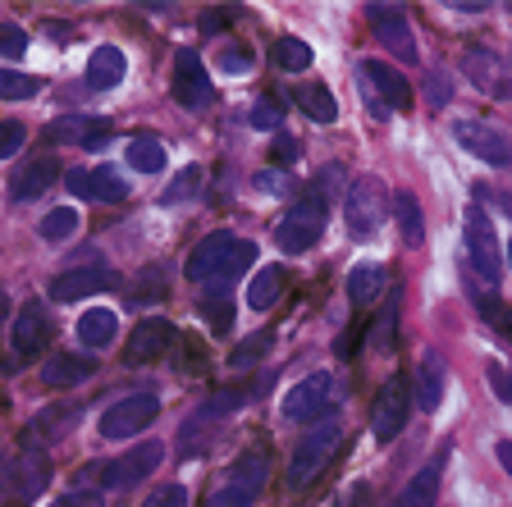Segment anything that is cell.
<instances>
[{"label": "cell", "instance_id": "cell-42", "mask_svg": "<svg viewBox=\"0 0 512 507\" xmlns=\"http://www.w3.org/2000/svg\"><path fill=\"white\" fill-rule=\"evenodd\" d=\"M202 316L211 320L215 334H229V325H234V307H229L224 288H220V297H206V302H202Z\"/></svg>", "mask_w": 512, "mask_h": 507}, {"label": "cell", "instance_id": "cell-31", "mask_svg": "<svg viewBox=\"0 0 512 507\" xmlns=\"http://www.w3.org/2000/svg\"><path fill=\"white\" fill-rule=\"evenodd\" d=\"M298 106H302V115L316 119V124H334V119H339V101H334V92L325 83L298 87Z\"/></svg>", "mask_w": 512, "mask_h": 507}, {"label": "cell", "instance_id": "cell-8", "mask_svg": "<svg viewBox=\"0 0 512 507\" xmlns=\"http://www.w3.org/2000/svg\"><path fill=\"white\" fill-rule=\"evenodd\" d=\"M453 138H458V147L467 151V156L485 160V165H494V169L512 165V138L503 128L485 124V119H458V124H453Z\"/></svg>", "mask_w": 512, "mask_h": 507}, {"label": "cell", "instance_id": "cell-23", "mask_svg": "<svg viewBox=\"0 0 512 507\" xmlns=\"http://www.w3.org/2000/svg\"><path fill=\"white\" fill-rule=\"evenodd\" d=\"M444 361L439 352H426V357L416 361V384H412V398L421 412H439V402H444Z\"/></svg>", "mask_w": 512, "mask_h": 507}, {"label": "cell", "instance_id": "cell-34", "mask_svg": "<svg viewBox=\"0 0 512 507\" xmlns=\"http://www.w3.org/2000/svg\"><path fill=\"white\" fill-rule=\"evenodd\" d=\"M128 165L142 169V174H160L165 169V147L156 138H133L128 142Z\"/></svg>", "mask_w": 512, "mask_h": 507}, {"label": "cell", "instance_id": "cell-7", "mask_svg": "<svg viewBox=\"0 0 512 507\" xmlns=\"http://www.w3.org/2000/svg\"><path fill=\"white\" fill-rule=\"evenodd\" d=\"M407 416H412V389H407L403 375H389V380L380 384V393H375V402H371L375 444H394L398 434H403Z\"/></svg>", "mask_w": 512, "mask_h": 507}, {"label": "cell", "instance_id": "cell-22", "mask_svg": "<svg viewBox=\"0 0 512 507\" xmlns=\"http://www.w3.org/2000/svg\"><path fill=\"white\" fill-rule=\"evenodd\" d=\"M110 133V119L101 115H64L55 124H46V142H74V147H101V138Z\"/></svg>", "mask_w": 512, "mask_h": 507}, {"label": "cell", "instance_id": "cell-30", "mask_svg": "<svg viewBox=\"0 0 512 507\" xmlns=\"http://www.w3.org/2000/svg\"><path fill=\"white\" fill-rule=\"evenodd\" d=\"M119 334V316L110 307H92L78 316V338H83L87 348H110Z\"/></svg>", "mask_w": 512, "mask_h": 507}, {"label": "cell", "instance_id": "cell-1", "mask_svg": "<svg viewBox=\"0 0 512 507\" xmlns=\"http://www.w3.org/2000/svg\"><path fill=\"white\" fill-rule=\"evenodd\" d=\"M252 261H256V243H247V238H238V233L220 229V233H211V238H202V243L192 247L188 279L192 284H229V279H238Z\"/></svg>", "mask_w": 512, "mask_h": 507}, {"label": "cell", "instance_id": "cell-16", "mask_svg": "<svg viewBox=\"0 0 512 507\" xmlns=\"http://www.w3.org/2000/svg\"><path fill=\"white\" fill-rule=\"evenodd\" d=\"M179 343V334H174V325L165 316H147L133 334H128L124 343V361L128 366H147V361H160L165 352Z\"/></svg>", "mask_w": 512, "mask_h": 507}, {"label": "cell", "instance_id": "cell-27", "mask_svg": "<svg viewBox=\"0 0 512 507\" xmlns=\"http://www.w3.org/2000/svg\"><path fill=\"white\" fill-rule=\"evenodd\" d=\"M384 284H389V270H384L380 261H362L348 270V302L352 307H371L375 297L384 293Z\"/></svg>", "mask_w": 512, "mask_h": 507}, {"label": "cell", "instance_id": "cell-37", "mask_svg": "<svg viewBox=\"0 0 512 507\" xmlns=\"http://www.w3.org/2000/svg\"><path fill=\"white\" fill-rule=\"evenodd\" d=\"M78 233V211L74 206H60V211H51L42 220V238L46 243H64V238H74Z\"/></svg>", "mask_w": 512, "mask_h": 507}, {"label": "cell", "instance_id": "cell-6", "mask_svg": "<svg viewBox=\"0 0 512 507\" xmlns=\"http://www.w3.org/2000/svg\"><path fill=\"white\" fill-rule=\"evenodd\" d=\"M462 233H467V256L471 265H476V275L485 279V284H503V243L499 233H494V220L480 206H471L467 220H462Z\"/></svg>", "mask_w": 512, "mask_h": 507}, {"label": "cell", "instance_id": "cell-14", "mask_svg": "<svg viewBox=\"0 0 512 507\" xmlns=\"http://www.w3.org/2000/svg\"><path fill=\"white\" fill-rule=\"evenodd\" d=\"M343 215H348V233L352 238H371L375 229H380L384 220V183L380 179H357L348 188V206H343Z\"/></svg>", "mask_w": 512, "mask_h": 507}, {"label": "cell", "instance_id": "cell-19", "mask_svg": "<svg viewBox=\"0 0 512 507\" xmlns=\"http://www.w3.org/2000/svg\"><path fill=\"white\" fill-rule=\"evenodd\" d=\"M69 192L87 201H124L128 197V179L119 174L115 165H96V169H74L69 174Z\"/></svg>", "mask_w": 512, "mask_h": 507}, {"label": "cell", "instance_id": "cell-26", "mask_svg": "<svg viewBox=\"0 0 512 507\" xmlns=\"http://www.w3.org/2000/svg\"><path fill=\"white\" fill-rule=\"evenodd\" d=\"M124 69H128V60L119 46H96L92 60H87V87L92 92H110V87L124 83Z\"/></svg>", "mask_w": 512, "mask_h": 507}, {"label": "cell", "instance_id": "cell-39", "mask_svg": "<svg viewBox=\"0 0 512 507\" xmlns=\"http://www.w3.org/2000/svg\"><path fill=\"white\" fill-rule=\"evenodd\" d=\"M270 343H275V334H252V338H243V343L229 352V366H238V370H243V366H256V361L270 352Z\"/></svg>", "mask_w": 512, "mask_h": 507}, {"label": "cell", "instance_id": "cell-45", "mask_svg": "<svg viewBox=\"0 0 512 507\" xmlns=\"http://www.w3.org/2000/svg\"><path fill=\"white\" fill-rule=\"evenodd\" d=\"M23 142H28V128H23L19 119H5V124H0V160L19 156Z\"/></svg>", "mask_w": 512, "mask_h": 507}, {"label": "cell", "instance_id": "cell-47", "mask_svg": "<svg viewBox=\"0 0 512 507\" xmlns=\"http://www.w3.org/2000/svg\"><path fill=\"white\" fill-rule=\"evenodd\" d=\"M357 92H362V101H366V110H371V119H380V124H384V119H394V110L384 106V96L375 92V87L366 83L362 74H357Z\"/></svg>", "mask_w": 512, "mask_h": 507}, {"label": "cell", "instance_id": "cell-5", "mask_svg": "<svg viewBox=\"0 0 512 507\" xmlns=\"http://www.w3.org/2000/svg\"><path fill=\"white\" fill-rule=\"evenodd\" d=\"M320 233H325V201H320V192H311V197L293 201V211L275 224V243H279V252L298 256L320 243Z\"/></svg>", "mask_w": 512, "mask_h": 507}, {"label": "cell", "instance_id": "cell-55", "mask_svg": "<svg viewBox=\"0 0 512 507\" xmlns=\"http://www.w3.org/2000/svg\"><path fill=\"white\" fill-rule=\"evenodd\" d=\"M5 316H10V293L0 288V325H5Z\"/></svg>", "mask_w": 512, "mask_h": 507}, {"label": "cell", "instance_id": "cell-36", "mask_svg": "<svg viewBox=\"0 0 512 507\" xmlns=\"http://www.w3.org/2000/svg\"><path fill=\"white\" fill-rule=\"evenodd\" d=\"M202 179H206L202 165H188V169L179 174V179L170 183V188L160 192V201H165V206H179V201H192L197 192H202Z\"/></svg>", "mask_w": 512, "mask_h": 507}, {"label": "cell", "instance_id": "cell-11", "mask_svg": "<svg viewBox=\"0 0 512 507\" xmlns=\"http://www.w3.org/2000/svg\"><path fill=\"white\" fill-rule=\"evenodd\" d=\"M366 23H371L375 37H380V42L389 46V51H394L403 64H416V60H421V51H416L412 19L403 14V5H366Z\"/></svg>", "mask_w": 512, "mask_h": 507}, {"label": "cell", "instance_id": "cell-38", "mask_svg": "<svg viewBox=\"0 0 512 507\" xmlns=\"http://www.w3.org/2000/svg\"><path fill=\"white\" fill-rule=\"evenodd\" d=\"M252 393H256V384H238V389H220L211 402L202 407V416H224V412H238L243 402H252Z\"/></svg>", "mask_w": 512, "mask_h": 507}, {"label": "cell", "instance_id": "cell-15", "mask_svg": "<svg viewBox=\"0 0 512 507\" xmlns=\"http://www.w3.org/2000/svg\"><path fill=\"white\" fill-rule=\"evenodd\" d=\"M462 69H467V78H471L476 92L494 96V101H512V64L503 60V55L476 46V51L462 55Z\"/></svg>", "mask_w": 512, "mask_h": 507}, {"label": "cell", "instance_id": "cell-13", "mask_svg": "<svg viewBox=\"0 0 512 507\" xmlns=\"http://www.w3.org/2000/svg\"><path fill=\"white\" fill-rule=\"evenodd\" d=\"M46 485H51V457L37 453V448H23L5 471V494L14 503H37V494H46Z\"/></svg>", "mask_w": 512, "mask_h": 507}, {"label": "cell", "instance_id": "cell-33", "mask_svg": "<svg viewBox=\"0 0 512 507\" xmlns=\"http://www.w3.org/2000/svg\"><path fill=\"white\" fill-rule=\"evenodd\" d=\"M398 229H403V243L407 247H421L426 243V220H421V201L412 192H398Z\"/></svg>", "mask_w": 512, "mask_h": 507}, {"label": "cell", "instance_id": "cell-53", "mask_svg": "<svg viewBox=\"0 0 512 507\" xmlns=\"http://www.w3.org/2000/svg\"><path fill=\"white\" fill-rule=\"evenodd\" d=\"M366 498H371V489H366V485H357V489H352V494H348V503H343V507H362Z\"/></svg>", "mask_w": 512, "mask_h": 507}, {"label": "cell", "instance_id": "cell-43", "mask_svg": "<svg viewBox=\"0 0 512 507\" xmlns=\"http://www.w3.org/2000/svg\"><path fill=\"white\" fill-rule=\"evenodd\" d=\"M485 380H490L494 398H499L503 407H512V370L503 366V361H485Z\"/></svg>", "mask_w": 512, "mask_h": 507}, {"label": "cell", "instance_id": "cell-32", "mask_svg": "<svg viewBox=\"0 0 512 507\" xmlns=\"http://www.w3.org/2000/svg\"><path fill=\"white\" fill-rule=\"evenodd\" d=\"M270 64L284 69V74H302V69H311V46L298 42V37H279L270 46Z\"/></svg>", "mask_w": 512, "mask_h": 507}, {"label": "cell", "instance_id": "cell-49", "mask_svg": "<svg viewBox=\"0 0 512 507\" xmlns=\"http://www.w3.org/2000/svg\"><path fill=\"white\" fill-rule=\"evenodd\" d=\"M279 124V110H275V101H261V106L252 110V128H275Z\"/></svg>", "mask_w": 512, "mask_h": 507}, {"label": "cell", "instance_id": "cell-44", "mask_svg": "<svg viewBox=\"0 0 512 507\" xmlns=\"http://www.w3.org/2000/svg\"><path fill=\"white\" fill-rule=\"evenodd\" d=\"M28 51V32L19 23H0V60H19Z\"/></svg>", "mask_w": 512, "mask_h": 507}, {"label": "cell", "instance_id": "cell-21", "mask_svg": "<svg viewBox=\"0 0 512 507\" xmlns=\"http://www.w3.org/2000/svg\"><path fill=\"white\" fill-rule=\"evenodd\" d=\"M51 338V320H46L42 302H23L19 316L10 325V343H14V357H37Z\"/></svg>", "mask_w": 512, "mask_h": 507}, {"label": "cell", "instance_id": "cell-52", "mask_svg": "<svg viewBox=\"0 0 512 507\" xmlns=\"http://www.w3.org/2000/svg\"><path fill=\"white\" fill-rule=\"evenodd\" d=\"M494 457H499V466L512 476V439H499V444H494Z\"/></svg>", "mask_w": 512, "mask_h": 507}, {"label": "cell", "instance_id": "cell-40", "mask_svg": "<svg viewBox=\"0 0 512 507\" xmlns=\"http://www.w3.org/2000/svg\"><path fill=\"white\" fill-rule=\"evenodd\" d=\"M394 325H398V297H389V302L380 307V320H375V329H371V343L380 352L394 348Z\"/></svg>", "mask_w": 512, "mask_h": 507}, {"label": "cell", "instance_id": "cell-2", "mask_svg": "<svg viewBox=\"0 0 512 507\" xmlns=\"http://www.w3.org/2000/svg\"><path fill=\"white\" fill-rule=\"evenodd\" d=\"M339 439H343V430H339L334 421L311 425V430L302 434L298 444H293V457H288V471H284V485H288V489L316 485L320 471L330 466V457H334V448H339Z\"/></svg>", "mask_w": 512, "mask_h": 507}, {"label": "cell", "instance_id": "cell-51", "mask_svg": "<svg viewBox=\"0 0 512 507\" xmlns=\"http://www.w3.org/2000/svg\"><path fill=\"white\" fill-rule=\"evenodd\" d=\"M275 160H279V165H288V160H298V142H293V138H279Z\"/></svg>", "mask_w": 512, "mask_h": 507}, {"label": "cell", "instance_id": "cell-25", "mask_svg": "<svg viewBox=\"0 0 512 507\" xmlns=\"http://www.w3.org/2000/svg\"><path fill=\"white\" fill-rule=\"evenodd\" d=\"M96 375V361L92 357H74V352H60L42 366V384L46 389H74V384L92 380Z\"/></svg>", "mask_w": 512, "mask_h": 507}, {"label": "cell", "instance_id": "cell-12", "mask_svg": "<svg viewBox=\"0 0 512 507\" xmlns=\"http://www.w3.org/2000/svg\"><path fill=\"white\" fill-rule=\"evenodd\" d=\"M160 457H165V444L147 439V444L128 448L124 457H115L110 466H96V471H101V485H106V489H133V485H142V480L156 471Z\"/></svg>", "mask_w": 512, "mask_h": 507}, {"label": "cell", "instance_id": "cell-3", "mask_svg": "<svg viewBox=\"0 0 512 507\" xmlns=\"http://www.w3.org/2000/svg\"><path fill=\"white\" fill-rule=\"evenodd\" d=\"M339 375H330V370H316V375H307V380H298L293 389L284 393V402H279V412L288 416V421L298 425H320L325 416L339 407Z\"/></svg>", "mask_w": 512, "mask_h": 507}, {"label": "cell", "instance_id": "cell-35", "mask_svg": "<svg viewBox=\"0 0 512 507\" xmlns=\"http://www.w3.org/2000/svg\"><path fill=\"white\" fill-rule=\"evenodd\" d=\"M42 92V78L19 74V69H0V101H28Z\"/></svg>", "mask_w": 512, "mask_h": 507}, {"label": "cell", "instance_id": "cell-46", "mask_svg": "<svg viewBox=\"0 0 512 507\" xmlns=\"http://www.w3.org/2000/svg\"><path fill=\"white\" fill-rule=\"evenodd\" d=\"M142 507H188V489L183 485H160L156 494H147Z\"/></svg>", "mask_w": 512, "mask_h": 507}, {"label": "cell", "instance_id": "cell-56", "mask_svg": "<svg viewBox=\"0 0 512 507\" xmlns=\"http://www.w3.org/2000/svg\"><path fill=\"white\" fill-rule=\"evenodd\" d=\"M508 261H512V247H508Z\"/></svg>", "mask_w": 512, "mask_h": 507}, {"label": "cell", "instance_id": "cell-24", "mask_svg": "<svg viewBox=\"0 0 512 507\" xmlns=\"http://www.w3.org/2000/svg\"><path fill=\"white\" fill-rule=\"evenodd\" d=\"M55 179H60V160H55L51 151H46V156L28 160V165H23L19 174H14L10 192H14V197H19V201H28V197H42V192L51 188Z\"/></svg>", "mask_w": 512, "mask_h": 507}, {"label": "cell", "instance_id": "cell-28", "mask_svg": "<svg viewBox=\"0 0 512 507\" xmlns=\"http://www.w3.org/2000/svg\"><path fill=\"white\" fill-rule=\"evenodd\" d=\"M439 476H444V462L435 457V462H426L412 480H407L394 507H435V498H439Z\"/></svg>", "mask_w": 512, "mask_h": 507}, {"label": "cell", "instance_id": "cell-48", "mask_svg": "<svg viewBox=\"0 0 512 507\" xmlns=\"http://www.w3.org/2000/svg\"><path fill=\"white\" fill-rule=\"evenodd\" d=\"M179 357H188V361H183V366H188L192 375H197V370H206V361H202V348H197L192 338H183V343H179ZM183 366H179V370H183Z\"/></svg>", "mask_w": 512, "mask_h": 507}, {"label": "cell", "instance_id": "cell-18", "mask_svg": "<svg viewBox=\"0 0 512 507\" xmlns=\"http://www.w3.org/2000/svg\"><path fill=\"white\" fill-rule=\"evenodd\" d=\"M357 74L384 96V106L394 110H412V83L403 78V69H394L389 60H357Z\"/></svg>", "mask_w": 512, "mask_h": 507}, {"label": "cell", "instance_id": "cell-54", "mask_svg": "<svg viewBox=\"0 0 512 507\" xmlns=\"http://www.w3.org/2000/svg\"><path fill=\"white\" fill-rule=\"evenodd\" d=\"M494 320H499V329L512 338V311H503V307H499V316H494Z\"/></svg>", "mask_w": 512, "mask_h": 507}, {"label": "cell", "instance_id": "cell-20", "mask_svg": "<svg viewBox=\"0 0 512 507\" xmlns=\"http://www.w3.org/2000/svg\"><path fill=\"white\" fill-rule=\"evenodd\" d=\"M115 284V270L101 261L92 265H78V270H64V275L51 279V302H74V297H92L101 288Z\"/></svg>", "mask_w": 512, "mask_h": 507}, {"label": "cell", "instance_id": "cell-41", "mask_svg": "<svg viewBox=\"0 0 512 507\" xmlns=\"http://www.w3.org/2000/svg\"><path fill=\"white\" fill-rule=\"evenodd\" d=\"M215 64H220V74H247V69H252V51H247V46H234V42H224L220 51H215Z\"/></svg>", "mask_w": 512, "mask_h": 507}, {"label": "cell", "instance_id": "cell-10", "mask_svg": "<svg viewBox=\"0 0 512 507\" xmlns=\"http://www.w3.org/2000/svg\"><path fill=\"white\" fill-rule=\"evenodd\" d=\"M156 416H160L156 393H128V398H119L115 407L101 416V439H133V434H142Z\"/></svg>", "mask_w": 512, "mask_h": 507}, {"label": "cell", "instance_id": "cell-9", "mask_svg": "<svg viewBox=\"0 0 512 507\" xmlns=\"http://www.w3.org/2000/svg\"><path fill=\"white\" fill-rule=\"evenodd\" d=\"M174 101H179L183 110H192V115L211 110L215 83H211V74H206V64H202V55L197 51L174 55Z\"/></svg>", "mask_w": 512, "mask_h": 507}, {"label": "cell", "instance_id": "cell-17", "mask_svg": "<svg viewBox=\"0 0 512 507\" xmlns=\"http://www.w3.org/2000/svg\"><path fill=\"white\" fill-rule=\"evenodd\" d=\"M78 421H83V402H51L28 421V448L37 444H55L64 434H74Z\"/></svg>", "mask_w": 512, "mask_h": 507}, {"label": "cell", "instance_id": "cell-50", "mask_svg": "<svg viewBox=\"0 0 512 507\" xmlns=\"http://www.w3.org/2000/svg\"><path fill=\"white\" fill-rule=\"evenodd\" d=\"M51 507H101V498H96V494H83V489H78V494H64V498H55Z\"/></svg>", "mask_w": 512, "mask_h": 507}, {"label": "cell", "instance_id": "cell-29", "mask_svg": "<svg viewBox=\"0 0 512 507\" xmlns=\"http://www.w3.org/2000/svg\"><path fill=\"white\" fill-rule=\"evenodd\" d=\"M284 265H261L252 275V284H247V307L252 311H270L284 297Z\"/></svg>", "mask_w": 512, "mask_h": 507}, {"label": "cell", "instance_id": "cell-4", "mask_svg": "<svg viewBox=\"0 0 512 507\" xmlns=\"http://www.w3.org/2000/svg\"><path fill=\"white\" fill-rule=\"evenodd\" d=\"M266 476H270V457L266 453H243L234 457V466L224 471V480L211 489V498H206V507H252L256 498H261V489H266Z\"/></svg>", "mask_w": 512, "mask_h": 507}]
</instances>
